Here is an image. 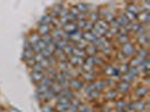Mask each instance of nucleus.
Here are the masks:
<instances>
[{
	"mask_svg": "<svg viewBox=\"0 0 150 112\" xmlns=\"http://www.w3.org/2000/svg\"><path fill=\"white\" fill-rule=\"evenodd\" d=\"M61 94H62L64 97H67L69 101H71L72 99H75L76 97V92H74L72 90H70L69 88H68V89L62 90V91H61Z\"/></svg>",
	"mask_w": 150,
	"mask_h": 112,
	"instance_id": "nucleus-20",
	"label": "nucleus"
},
{
	"mask_svg": "<svg viewBox=\"0 0 150 112\" xmlns=\"http://www.w3.org/2000/svg\"><path fill=\"white\" fill-rule=\"evenodd\" d=\"M0 106H1V103H0Z\"/></svg>",
	"mask_w": 150,
	"mask_h": 112,
	"instance_id": "nucleus-58",
	"label": "nucleus"
},
{
	"mask_svg": "<svg viewBox=\"0 0 150 112\" xmlns=\"http://www.w3.org/2000/svg\"><path fill=\"white\" fill-rule=\"evenodd\" d=\"M83 63H86L87 65H90V66H95L94 56H86V57L83 58Z\"/></svg>",
	"mask_w": 150,
	"mask_h": 112,
	"instance_id": "nucleus-44",
	"label": "nucleus"
},
{
	"mask_svg": "<svg viewBox=\"0 0 150 112\" xmlns=\"http://www.w3.org/2000/svg\"><path fill=\"white\" fill-rule=\"evenodd\" d=\"M128 73H130L131 75H133L135 79H137V77H139V76H140V74H141V72L139 71V68H138V67H134V66L129 67Z\"/></svg>",
	"mask_w": 150,
	"mask_h": 112,
	"instance_id": "nucleus-40",
	"label": "nucleus"
},
{
	"mask_svg": "<svg viewBox=\"0 0 150 112\" xmlns=\"http://www.w3.org/2000/svg\"><path fill=\"white\" fill-rule=\"evenodd\" d=\"M0 112H11L10 110H8L6 108H2V106H0Z\"/></svg>",
	"mask_w": 150,
	"mask_h": 112,
	"instance_id": "nucleus-55",
	"label": "nucleus"
},
{
	"mask_svg": "<svg viewBox=\"0 0 150 112\" xmlns=\"http://www.w3.org/2000/svg\"><path fill=\"white\" fill-rule=\"evenodd\" d=\"M83 39L86 40L88 44H93V43L95 42L96 37H94L90 31H83Z\"/></svg>",
	"mask_w": 150,
	"mask_h": 112,
	"instance_id": "nucleus-29",
	"label": "nucleus"
},
{
	"mask_svg": "<svg viewBox=\"0 0 150 112\" xmlns=\"http://www.w3.org/2000/svg\"><path fill=\"white\" fill-rule=\"evenodd\" d=\"M94 24L90 22H87V25H86V27H85V29H83V31H90V30L94 28Z\"/></svg>",
	"mask_w": 150,
	"mask_h": 112,
	"instance_id": "nucleus-52",
	"label": "nucleus"
},
{
	"mask_svg": "<svg viewBox=\"0 0 150 112\" xmlns=\"http://www.w3.org/2000/svg\"><path fill=\"white\" fill-rule=\"evenodd\" d=\"M125 10L131 11V13H133V14H135V15H138V14L141 11L140 6H139L138 2H128L127 7H125Z\"/></svg>",
	"mask_w": 150,
	"mask_h": 112,
	"instance_id": "nucleus-13",
	"label": "nucleus"
},
{
	"mask_svg": "<svg viewBox=\"0 0 150 112\" xmlns=\"http://www.w3.org/2000/svg\"><path fill=\"white\" fill-rule=\"evenodd\" d=\"M100 97H102V92L96 91V90H94L93 92H90L89 94H88V99L91 100V101H96V100H98Z\"/></svg>",
	"mask_w": 150,
	"mask_h": 112,
	"instance_id": "nucleus-38",
	"label": "nucleus"
},
{
	"mask_svg": "<svg viewBox=\"0 0 150 112\" xmlns=\"http://www.w3.org/2000/svg\"><path fill=\"white\" fill-rule=\"evenodd\" d=\"M95 25H97L98 27H100L102 29L106 30V31H107V30H108V28H110V22H106L104 18H100V19H99V20H98Z\"/></svg>",
	"mask_w": 150,
	"mask_h": 112,
	"instance_id": "nucleus-34",
	"label": "nucleus"
},
{
	"mask_svg": "<svg viewBox=\"0 0 150 112\" xmlns=\"http://www.w3.org/2000/svg\"><path fill=\"white\" fill-rule=\"evenodd\" d=\"M87 46H88V43H87L86 40H83V39L79 40V42L76 44V47H78L79 49H83V51L86 49V47H87Z\"/></svg>",
	"mask_w": 150,
	"mask_h": 112,
	"instance_id": "nucleus-45",
	"label": "nucleus"
},
{
	"mask_svg": "<svg viewBox=\"0 0 150 112\" xmlns=\"http://www.w3.org/2000/svg\"><path fill=\"white\" fill-rule=\"evenodd\" d=\"M114 112H125L124 110H115Z\"/></svg>",
	"mask_w": 150,
	"mask_h": 112,
	"instance_id": "nucleus-56",
	"label": "nucleus"
},
{
	"mask_svg": "<svg viewBox=\"0 0 150 112\" xmlns=\"http://www.w3.org/2000/svg\"><path fill=\"white\" fill-rule=\"evenodd\" d=\"M57 68H58V71H59V72L63 73V72H66V71L70 70V68H72V67L70 66V64H69L68 62H58Z\"/></svg>",
	"mask_w": 150,
	"mask_h": 112,
	"instance_id": "nucleus-25",
	"label": "nucleus"
},
{
	"mask_svg": "<svg viewBox=\"0 0 150 112\" xmlns=\"http://www.w3.org/2000/svg\"><path fill=\"white\" fill-rule=\"evenodd\" d=\"M51 29H52L51 25L40 24V22H38V26H36V29H35V31H36L38 35L42 37V36H45V35H49V34L51 33Z\"/></svg>",
	"mask_w": 150,
	"mask_h": 112,
	"instance_id": "nucleus-4",
	"label": "nucleus"
},
{
	"mask_svg": "<svg viewBox=\"0 0 150 112\" xmlns=\"http://www.w3.org/2000/svg\"><path fill=\"white\" fill-rule=\"evenodd\" d=\"M142 112H150V111H149V110H148V109H146V110H143Z\"/></svg>",
	"mask_w": 150,
	"mask_h": 112,
	"instance_id": "nucleus-57",
	"label": "nucleus"
},
{
	"mask_svg": "<svg viewBox=\"0 0 150 112\" xmlns=\"http://www.w3.org/2000/svg\"><path fill=\"white\" fill-rule=\"evenodd\" d=\"M40 64H41L42 66L44 67V70H47L49 67L51 66V65H50V63H49V61H47V60H45V58H44V60H43V61H42V62H41Z\"/></svg>",
	"mask_w": 150,
	"mask_h": 112,
	"instance_id": "nucleus-53",
	"label": "nucleus"
},
{
	"mask_svg": "<svg viewBox=\"0 0 150 112\" xmlns=\"http://www.w3.org/2000/svg\"><path fill=\"white\" fill-rule=\"evenodd\" d=\"M54 82H57V83H59V84H61V83L64 81V77H63V74L61 73V72H58L57 73V75L54 76Z\"/></svg>",
	"mask_w": 150,
	"mask_h": 112,
	"instance_id": "nucleus-46",
	"label": "nucleus"
},
{
	"mask_svg": "<svg viewBox=\"0 0 150 112\" xmlns=\"http://www.w3.org/2000/svg\"><path fill=\"white\" fill-rule=\"evenodd\" d=\"M95 90V86H94V83H85L83 90L80 92H83L86 95H88L90 92H93Z\"/></svg>",
	"mask_w": 150,
	"mask_h": 112,
	"instance_id": "nucleus-30",
	"label": "nucleus"
},
{
	"mask_svg": "<svg viewBox=\"0 0 150 112\" xmlns=\"http://www.w3.org/2000/svg\"><path fill=\"white\" fill-rule=\"evenodd\" d=\"M47 52L50 53L51 55H54V53H55V45L54 44H49L46 46V48H45Z\"/></svg>",
	"mask_w": 150,
	"mask_h": 112,
	"instance_id": "nucleus-49",
	"label": "nucleus"
},
{
	"mask_svg": "<svg viewBox=\"0 0 150 112\" xmlns=\"http://www.w3.org/2000/svg\"><path fill=\"white\" fill-rule=\"evenodd\" d=\"M30 81L36 85V84H38V83H41V81L43 80L44 73H35V72H30Z\"/></svg>",
	"mask_w": 150,
	"mask_h": 112,
	"instance_id": "nucleus-14",
	"label": "nucleus"
},
{
	"mask_svg": "<svg viewBox=\"0 0 150 112\" xmlns=\"http://www.w3.org/2000/svg\"><path fill=\"white\" fill-rule=\"evenodd\" d=\"M148 109V106L146 104L143 99H138L137 101H134V111L135 112H142L143 110Z\"/></svg>",
	"mask_w": 150,
	"mask_h": 112,
	"instance_id": "nucleus-12",
	"label": "nucleus"
},
{
	"mask_svg": "<svg viewBox=\"0 0 150 112\" xmlns=\"http://www.w3.org/2000/svg\"><path fill=\"white\" fill-rule=\"evenodd\" d=\"M119 71H120L121 75L122 74H125V73H128L129 71V67H130V65H129V63H121L120 65H119Z\"/></svg>",
	"mask_w": 150,
	"mask_h": 112,
	"instance_id": "nucleus-39",
	"label": "nucleus"
},
{
	"mask_svg": "<svg viewBox=\"0 0 150 112\" xmlns=\"http://www.w3.org/2000/svg\"><path fill=\"white\" fill-rule=\"evenodd\" d=\"M143 63V60L142 58H140V57H138V56H133V57H131V60H130V63H129V65L130 66H134V67H139L141 66Z\"/></svg>",
	"mask_w": 150,
	"mask_h": 112,
	"instance_id": "nucleus-24",
	"label": "nucleus"
},
{
	"mask_svg": "<svg viewBox=\"0 0 150 112\" xmlns=\"http://www.w3.org/2000/svg\"><path fill=\"white\" fill-rule=\"evenodd\" d=\"M76 8L78 9L79 13H89L88 11V6H87V2H83V1H78V2H75Z\"/></svg>",
	"mask_w": 150,
	"mask_h": 112,
	"instance_id": "nucleus-19",
	"label": "nucleus"
},
{
	"mask_svg": "<svg viewBox=\"0 0 150 112\" xmlns=\"http://www.w3.org/2000/svg\"><path fill=\"white\" fill-rule=\"evenodd\" d=\"M120 81H123V82L129 83V84H132V83L135 81V77L133 76V75L130 74V73H125V74L121 75Z\"/></svg>",
	"mask_w": 150,
	"mask_h": 112,
	"instance_id": "nucleus-26",
	"label": "nucleus"
},
{
	"mask_svg": "<svg viewBox=\"0 0 150 112\" xmlns=\"http://www.w3.org/2000/svg\"><path fill=\"white\" fill-rule=\"evenodd\" d=\"M121 52L123 53V55L128 58V57H133L135 55V52H137V46L135 44L129 42V43H125V44L121 45Z\"/></svg>",
	"mask_w": 150,
	"mask_h": 112,
	"instance_id": "nucleus-1",
	"label": "nucleus"
},
{
	"mask_svg": "<svg viewBox=\"0 0 150 112\" xmlns=\"http://www.w3.org/2000/svg\"><path fill=\"white\" fill-rule=\"evenodd\" d=\"M78 111L79 112H94L91 106L89 104H86V103H81V105L78 108Z\"/></svg>",
	"mask_w": 150,
	"mask_h": 112,
	"instance_id": "nucleus-42",
	"label": "nucleus"
},
{
	"mask_svg": "<svg viewBox=\"0 0 150 112\" xmlns=\"http://www.w3.org/2000/svg\"><path fill=\"white\" fill-rule=\"evenodd\" d=\"M80 79H81V81L83 83H93L95 82L98 77L97 74L95 72H93V73H83L81 76H80Z\"/></svg>",
	"mask_w": 150,
	"mask_h": 112,
	"instance_id": "nucleus-9",
	"label": "nucleus"
},
{
	"mask_svg": "<svg viewBox=\"0 0 150 112\" xmlns=\"http://www.w3.org/2000/svg\"><path fill=\"white\" fill-rule=\"evenodd\" d=\"M64 34H66V33H64V30L62 29L61 27H52L51 33H50V35L52 36L54 43H55L57 40L62 39V37H63V35H64ZM54 43H53V44H54Z\"/></svg>",
	"mask_w": 150,
	"mask_h": 112,
	"instance_id": "nucleus-6",
	"label": "nucleus"
},
{
	"mask_svg": "<svg viewBox=\"0 0 150 112\" xmlns=\"http://www.w3.org/2000/svg\"><path fill=\"white\" fill-rule=\"evenodd\" d=\"M47 61H49V63H50V65H51V66L57 67V65H58V58H57L54 55H51V56L47 58Z\"/></svg>",
	"mask_w": 150,
	"mask_h": 112,
	"instance_id": "nucleus-48",
	"label": "nucleus"
},
{
	"mask_svg": "<svg viewBox=\"0 0 150 112\" xmlns=\"http://www.w3.org/2000/svg\"><path fill=\"white\" fill-rule=\"evenodd\" d=\"M135 56H138V57H140V58H142V60H146V58H148V56H149V52H148V49H146L144 47H139V48H137Z\"/></svg>",
	"mask_w": 150,
	"mask_h": 112,
	"instance_id": "nucleus-17",
	"label": "nucleus"
},
{
	"mask_svg": "<svg viewBox=\"0 0 150 112\" xmlns=\"http://www.w3.org/2000/svg\"><path fill=\"white\" fill-rule=\"evenodd\" d=\"M131 89H132V85L129 83L123 82V81H119L115 85V90L119 94H127L131 91Z\"/></svg>",
	"mask_w": 150,
	"mask_h": 112,
	"instance_id": "nucleus-3",
	"label": "nucleus"
},
{
	"mask_svg": "<svg viewBox=\"0 0 150 112\" xmlns=\"http://www.w3.org/2000/svg\"><path fill=\"white\" fill-rule=\"evenodd\" d=\"M127 104H128V102H127L125 99H119V100L115 101V105L114 106H115L116 110H125Z\"/></svg>",
	"mask_w": 150,
	"mask_h": 112,
	"instance_id": "nucleus-23",
	"label": "nucleus"
},
{
	"mask_svg": "<svg viewBox=\"0 0 150 112\" xmlns=\"http://www.w3.org/2000/svg\"><path fill=\"white\" fill-rule=\"evenodd\" d=\"M68 63L70 64V66L72 67H80L83 64V60L78 57V56H75V55H71L68 57Z\"/></svg>",
	"mask_w": 150,
	"mask_h": 112,
	"instance_id": "nucleus-8",
	"label": "nucleus"
},
{
	"mask_svg": "<svg viewBox=\"0 0 150 112\" xmlns=\"http://www.w3.org/2000/svg\"><path fill=\"white\" fill-rule=\"evenodd\" d=\"M114 38H116V40H117L121 45H123V44H125V43L131 42L130 35H122V34H117V35H116Z\"/></svg>",
	"mask_w": 150,
	"mask_h": 112,
	"instance_id": "nucleus-27",
	"label": "nucleus"
},
{
	"mask_svg": "<svg viewBox=\"0 0 150 112\" xmlns=\"http://www.w3.org/2000/svg\"><path fill=\"white\" fill-rule=\"evenodd\" d=\"M25 37L27 38V40H28L32 45L38 44V42L41 40V36L38 35L35 30H32V31H30V33H28V34H27Z\"/></svg>",
	"mask_w": 150,
	"mask_h": 112,
	"instance_id": "nucleus-10",
	"label": "nucleus"
},
{
	"mask_svg": "<svg viewBox=\"0 0 150 112\" xmlns=\"http://www.w3.org/2000/svg\"><path fill=\"white\" fill-rule=\"evenodd\" d=\"M85 83L81 81V79H71L69 81V89L72 90L74 92H80L83 90Z\"/></svg>",
	"mask_w": 150,
	"mask_h": 112,
	"instance_id": "nucleus-2",
	"label": "nucleus"
},
{
	"mask_svg": "<svg viewBox=\"0 0 150 112\" xmlns=\"http://www.w3.org/2000/svg\"><path fill=\"white\" fill-rule=\"evenodd\" d=\"M85 52H86V55H87V56H95V55L98 54V49L95 45L88 44V46H87L86 49H85Z\"/></svg>",
	"mask_w": 150,
	"mask_h": 112,
	"instance_id": "nucleus-18",
	"label": "nucleus"
},
{
	"mask_svg": "<svg viewBox=\"0 0 150 112\" xmlns=\"http://www.w3.org/2000/svg\"><path fill=\"white\" fill-rule=\"evenodd\" d=\"M149 31V26H146V25H140L138 31L135 33V36H142L144 34H147Z\"/></svg>",
	"mask_w": 150,
	"mask_h": 112,
	"instance_id": "nucleus-37",
	"label": "nucleus"
},
{
	"mask_svg": "<svg viewBox=\"0 0 150 112\" xmlns=\"http://www.w3.org/2000/svg\"><path fill=\"white\" fill-rule=\"evenodd\" d=\"M41 40H43V42H44L46 45L53 44V43H54V40H53L52 36H51L50 34H49V35H45V36H42V37H41Z\"/></svg>",
	"mask_w": 150,
	"mask_h": 112,
	"instance_id": "nucleus-43",
	"label": "nucleus"
},
{
	"mask_svg": "<svg viewBox=\"0 0 150 112\" xmlns=\"http://www.w3.org/2000/svg\"><path fill=\"white\" fill-rule=\"evenodd\" d=\"M28 70H30V72H35V73H44L45 72L44 67L42 66L40 63H35V64L32 67H30Z\"/></svg>",
	"mask_w": 150,
	"mask_h": 112,
	"instance_id": "nucleus-32",
	"label": "nucleus"
},
{
	"mask_svg": "<svg viewBox=\"0 0 150 112\" xmlns=\"http://www.w3.org/2000/svg\"><path fill=\"white\" fill-rule=\"evenodd\" d=\"M137 22H139V24H141V25L149 26V22H150L149 11H140L137 15Z\"/></svg>",
	"mask_w": 150,
	"mask_h": 112,
	"instance_id": "nucleus-5",
	"label": "nucleus"
},
{
	"mask_svg": "<svg viewBox=\"0 0 150 112\" xmlns=\"http://www.w3.org/2000/svg\"><path fill=\"white\" fill-rule=\"evenodd\" d=\"M49 88H46L44 85H42L41 83H38L35 85V91H36V94H43L45 91H47Z\"/></svg>",
	"mask_w": 150,
	"mask_h": 112,
	"instance_id": "nucleus-41",
	"label": "nucleus"
},
{
	"mask_svg": "<svg viewBox=\"0 0 150 112\" xmlns=\"http://www.w3.org/2000/svg\"><path fill=\"white\" fill-rule=\"evenodd\" d=\"M99 19H100V15H99L98 10L97 11H93V13H89V14H88V19H87V20L90 22H93L94 25H95Z\"/></svg>",
	"mask_w": 150,
	"mask_h": 112,
	"instance_id": "nucleus-22",
	"label": "nucleus"
},
{
	"mask_svg": "<svg viewBox=\"0 0 150 112\" xmlns=\"http://www.w3.org/2000/svg\"><path fill=\"white\" fill-rule=\"evenodd\" d=\"M53 82H54V80H53L52 77H50V76H46V75H44V77H43V80L41 81V84L42 85H44V86H46V88H49L50 89V86L53 84Z\"/></svg>",
	"mask_w": 150,
	"mask_h": 112,
	"instance_id": "nucleus-35",
	"label": "nucleus"
},
{
	"mask_svg": "<svg viewBox=\"0 0 150 112\" xmlns=\"http://www.w3.org/2000/svg\"><path fill=\"white\" fill-rule=\"evenodd\" d=\"M62 29L64 30L66 34H72L74 31L78 29L77 28V22H68L66 26L62 27Z\"/></svg>",
	"mask_w": 150,
	"mask_h": 112,
	"instance_id": "nucleus-16",
	"label": "nucleus"
},
{
	"mask_svg": "<svg viewBox=\"0 0 150 112\" xmlns=\"http://www.w3.org/2000/svg\"><path fill=\"white\" fill-rule=\"evenodd\" d=\"M34 60H35L36 63H41L42 61L44 60V57H43V55H42L41 53H38V54H35V55H34Z\"/></svg>",
	"mask_w": 150,
	"mask_h": 112,
	"instance_id": "nucleus-51",
	"label": "nucleus"
},
{
	"mask_svg": "<svg viewBox=\"0 0 150 112\" xmlns=\"http://www.w3.org/2000/svg\"><path fill=\"white\" fill-rule=\"evenodd\" d=\"M59 71H58V68L55 66H50L47 70H45L44 72V75H46V76H50V77H52V79H54V76L57 75V73H58Z\"/></svg>",
	"mask_w": 150,
	"mask_h": 112,
	"instance_id": "nucleus-31",
	"label": "nucleus"
},
{
	"mask_svg": "<svg viewBox=\"0 0 150 112\" xmlns=\"http://www.w3.org/2000/svg\"><path fill=\"white\" fill-rule=\"evenodd\" d=\"M38 46L40 47V49H41V52H42L43 49H45V48H46V46H47V45L45 44L43 40H40V42L38 43Z\"/></svg>",
	"mask_w": 150,
	"mask_h": 112,
	"instance_id": "nucleus-54",
	"label": "nucleus"
},
{
	"mask_svg": "<svg viewBox=\"0 0 150 112\" xmlns=\"http://www.w3.org/2000/svg\"><path fill=\"white\" fill-rule=\"evenodd\" d=\"M34 55H35V54H34V52H33L32 49H24L22 54V58H23V61H27V60H30V58H33Z\"/></svg>",
	"mask_w": 150,
	"mask_h": 112,
	"instance_id": "nucleus-33",
	"label": "nucleus"
},
{
	"mask_svg": "<svg viewBox=\"0 0 150 112\" xmlns=\"http://www.w3.org/2000/svg\"><path fill=\"white\" fill-rule=\"evenodd\" d=\"M94 83V86H95V90L96 91H99V92H103L104 90L107 88L106 86V83H105V80L104 79H97Z\"/></svg>",
	"mask_w": 150,
	"mask_h": 112,
	"instance_id": "nucleus-15",
	"label": "nucleus"
},
{
	"mask_svg": "<svg viewBox=\"0 0 150 112\" xmlns=\"http://www.w3.org/2000/svg\"><path fill=\"white\" fill-rule=\"evenodd\" d=\"M41 110H42V112H55L54 104H52L51 102L41 103Z\"/></svg>",
	"mask_w": 150,
	"mask_h": 112,
	"instance_id": "nucleus-21",
	"label": "nucleus"
},
{
	"mask_svg": "<svg viewBox=\"0 0 150 112\" xmlns=\"http://www.w3.org/2000/svg\"><path fill=\"white\" fill-rule=\"evenodd\" d=\"M116 60L119 61L120 63H125L127 57L123 55V53L121 52V51H117V52H116Z\"/></svg>",
	"mask_w": 150,
	"mask_h": 112,
	"instance_id": "nucleus-47",
	"label": "nucleus"
},
{
	"mask_svg": "<svg viewBox=\"0 0 150 112\" xmlns=\"http://www.w3.org/2000/svg\"><path fill=\"white\" fill-rule=\"evenodd\" d=\"M51 22H52V17L49 15L47 13L43 14V15L40 17V19H38V22H40V24H46V25H51Z\"/></svg>",
	"mask_w": 150,
	"mask_h": 112,
	"instance_id": "nucleus-28",
	"label": "nucleus"
},
{
	"mask_svg": "<svg viewBox=\"0 0 150 112\" xmlns=\"http://www.w3.org/2000/svg\"><path fill=\"white\" fill-rule=\"evenodd\" d=\"M50 90L52 91L53 93L57 95V94H60L61 93V91H62V88H61V85L59 84V83H57V82H53V84L50 86Z\"/></svg>",
	"mask_w": 150,
	"mask_h": 112,
	"instance_id": "nucleus-36",
	"label": "nucleus"
},
{
	"mask_svg": "<svg viewBox=\"0 0 150 112\" xmlns=\"http://www.w3.org/2000/svg\"><path fill=\"white\" fill-rule=\"evenodd\" d=\"M148 92H149L148 85H143V84H141V85H139V86L135 88L134 94L138 99H143L144 97L148 95Z\"/></svg>",
	"mask_w": 150,
	"mask_h": 112,
	"instance_id": "nucleus-7",
	"label": "nucleus"
},
{
	"mask_svg": "<svg viewBox=\"0 0 150 112\" xmlns=\"http://www.w3.org/2000/svg\"><path fill=\"white\" fill-rule=\"evenodd\" d=\"M117 95H119V93L116 92V90L110 89L104 93V99H105V101H114V100H116Z\"/></svg>",
	"mask_w": 150,
	"mask_h": 112,
	"instance_id": "nucleus-11",
	"label": "nucleus"
},
{
	"mask_svg": "<svg viewBox=\"0 0 150 112\" xmlns=\"http://www.w3.org/2000/svg\"><path fill=\"white\" fill-rule=\"evenodd\" d=\"M24 63L26 64V66H27V68H30V67H32L36 62H35V60H34V57L33 58H30V60H27V61H24Z\"/></svg>",
	"mask_w": 150,
	"mask_h": 112,
	"instance_id": "nucleus-50",
	"label": "nucleus"
}]
</instances>
